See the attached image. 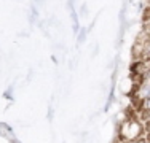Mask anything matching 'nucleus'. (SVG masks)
<instances>
[{
  "instance_id": "1",
  "label": "nucleus",
  "mask_w": 150,
  "mask_h": 143,
  "mask_svg": "<svg viewBox=\"0 0 150 143\" xmlns=\"http://www.w3.org/2000/svg\"><path fill=\"white\" fill-rule=\"evenodd\" d=\"M142 108H145L150 113V97H145L144 102H142Z\"/></svg>"
},
{
  "instance_id": "2",
  "label": "nucleus",
  "mask_w": 150,
  "mask_h": 143,
  "mask_svg": "<svg viewBox=\"0 0 150 143\" xmlns=\"http://www.w3.org/2000/svg\"><path fill=\"white\" fill-rule=\"evenodd\" d=\"M145 57H147V59H150V41L145 43Z\"/></svg>"
},
{
  "instance_id": "3",
  "label": "nucleus",
  "mask_w": 150,
  "mask_h": 143,
  "mask_svg": "<svg viewBox=\"0 0 150 143\" xmlns=\"http://www.w3.org/2000/svg\"><path fill=\"white\" fill-rule=\"evenodd\" d=\"M145 32H147V41H150V26H145Z\"/></svg>"
}]
</instances>
